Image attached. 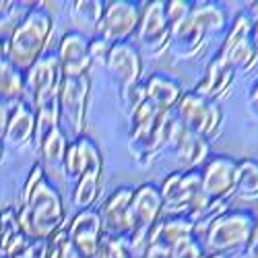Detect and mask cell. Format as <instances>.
Returning <instances> with one entry per match:
<instances>
[{
    "mask_svg": "<svg viewBox=\"0 0 258 258\" xmlns=\"http://www.w3.org/2000/svg\"><path fill=\"white\" fill-rule=\"evenodd\" d=\"M48 258H83L77 248L73 246L71 238L67 229H60L54 238L50 240V252H48Z\"/></svg>",
    "mask_w": 258,
    "mask_h": 258,
    "instance_id": "obj_30",
    "label": "cell"
},
{
    "mask_svg": "<svg viewBox=\"0 0 258 258\" xmlns=\"http://www.w3.org/2000/svg\"><path fill=\"white\" fill-rule=\"evenodd\" d=\"M67 233L83 258H95L99 242L103 238V223L99 211L95 209L79 211L73 217L71 225L67 227Z\"/></svg>",
    "mask_w": 258,
    "mask_h": 258,
    "instance_id": "obj_14",
    "label": "cell"
},
{
    "mask_svg": "<svg viewBox=\"0 0 258 258\" xmlns=\"http://www.w3.org/2000/svg\"><path fill=\"white\" fill-rule=\"evenodd\" d=\"M13 9H15V3H11V0H0V19H5Z\"/></svg>",
    "mask_w": 258,
    "mask_h": 258,
    "instance_id": "obj_41",
    "label": "cell"
},
{
    "mask_svg": "<svg viewBox=\"0 0 258 258\" xmlns=\"http://www.w3.org/2000/svg\"><path fill=\"white\" fill-rule=\"evenodd\" d=\"M250 37H252V46H254V50H256V54H258V21H256V23H252V33H250Z\"/></svg>",
    "mask_w": 258,
    "mask_h": 258,
    "instance_id": "obj_42",
    "label": "cell"
},
{
    "mask_svg": "<svg viewBox=\"0 0 258 258\" xmlns=\"http://www.w3.org/2000/svg\"><path fill=\"white\" fill-rule=\"evenodd\" d=\"M110 48L112 44L105 41L97 35L89 37V56H91V62H97L101 67H105V60H107V54H110Z\"/></svg>",
    "mask_w": 258,
    "mask_h": 258,
    "instance_id": "obj_35",
    "label": "cell"
},
{
    "mask_svg": "<svg viewBox=\"0 0 258 258\" xmlns=\"http://www.w3.org/2000/svg\"><path fill=\"white\" fill-rule=\"evenodd\" d=\"M174 153H176V165L180 171H190V169H201L209 155H211V147L209 141H205L199 135H192L188 131H180V135L174 141Z\"/></svg>",
    "mask_w": 258,
    "mask_h": 258,
    "instance_id": "obj_18",
    "label": "cell"
},
{
    "mask_svg": "<svg viewBox=\"0 0 258 258\" xmlns=\"http://www.w3.org/2000/svg\"><path fill=\"white\" fill-rule=\"evenodd\" d=\"M252 21L250 17L240 11L233 17L231 25H227L223 44L217 52V56L227 62L233 71H250L256 67L258 62V54L252 46Z\"/></svg>",
    "mask_w": 258,
    "mask_h": 258,
    "instance_id": "obj_7",
    "label": "cell"
},
{
    "mask_svg": "<svg viewBox=\"0 0 258 258\" xmlns=\"http://www.w3.org/2000/svg\"><path fill=\"white\" fill-rule=\"evenodd\" d=\"M174 112L184 126V131L199 135L205 141H211L219 133L223 124V110L217 101H211L197 91H186L182 93L180 101L176 103Z\"/></svg>",
    "mask_w": 258,
    "mask_h": 258,
    "instance_id": "obj_6",
    "label": "cell"
},
{
    "mask_svg": "<svg viewBox=\"0 0 258 258\" xmlns=\"http://www.w3.org/2000/svg\"><path fill=\"white\" fill-rule=\"evenodd\" d=\"M54 29L52 15L35 5L27 11V15L13 27L7 37V58L15 64L19 71L27 73L33 64L46 54L48 41Z\"/></svg>",
    "mask_w": 258,
    "mask_h": 258,
    "instance_id": "obj_2",
    "label": "cell"
},
{
    "mask_svg": "<svg viewBox=\"0 0 258 258\" xmlns=\"http://www.w3.org/2000/svg\"><path fill=\"white\" fill-rule=\"evenodd\" d=\"M133 186H120L116 188L107 201L101 205L99 215L103 223V233L112 235V238H124L135 229V219H133Z\"/></svg>",
    "mask_w": 258,
    "mask_h": 258,
    "instance_id": "obj_11",
    "label": "cell"
},
{
    "mask_svg": "<svg viewBox=\"0 0 258 258\" xmlns=\"http://www.w3.org/2000/svg\"><path fill=\"white\" fill-rule=\"evenodd\" d=\"M256 217H258V215H256Z\"/></svg>",
    "mask_w": 258,
    "mask_h": 258,
    "instance_id": "obj_46",
    "label": "cell"
},
{
    "mask_svg": "<svg viewBox=\"0 0 258 258\" xmlns=\"http://www.w3.org/2000/svg\"><path fill=\"white\" fill-rule=\"evenodd\" d=\"M244 13L250 17L252 23H256V21H258V3H248L246 9H244Z\"/></svg>",
    "mask_w": 258,
    "mask_h": 258,
    "instance_id": "obj_40",
    "label": "cell"
},
{
    "mask_svg": "<svg viewBox=\"0 0 258 258\" xmlns=\"http://www.w3.org/2000/svg\"><path fill=\"white\" fill-rule=\"evenodd\" d=\"M233 192H238L244 199H258V159L246 157L238 161Z\"/></svg>",
    "mask_w": 258,
    "mask_h": 258,
    "instance_id": "obj_28",
    "label": "cell"
},
{
    "mask_svg": "<svg viewBox=\"0 0 258 258\" xmlns=\"http://www.w3.org/2000/svg\"><path fill=\"white\" fill-rule=\"evenodd\" d=\"M131 207H133L135 229L137 227L151 229L163 217V199H161L159 186L153 182H145V184L137 186Z\"/></svg>",
    "mask_w": 258,
    "mask_h": 258,
    "instance_id": "obj_17",
    "label": "cell"
},
{
    "mask_svg": "<svg viewBox=\"0 0 258 258\" xmlns=\"http://www.w3.org/2000/svg\"><path fill=\"white\" fill-rule=\"evenodd\" d=\"M145 258H171V246L155 231V225L149 233V246Z\"/></svg>",
    "mask_w": 258,
    "mask_h": 258,
    "instance_id": "obj_34",
    "label": "cell"
},
{
    "mask_svg": "<svg viewBox=\"0 0 258 258\" xmlns=\"http://www.w3.org/2000/svg\"><path fill=\"white\" fill-rule=\"evenodd\" d=\"M56 54L62 77H85L93 64L89 56V37L79 31L64 33Z\"/></svg>",
    "mask_w": 258,
    "mask_h": 258,
    "instance_id": "obj_15",
    "label": "cell"
},
{
    "mask_svg": "<svg viewBox=\"0 0 258 258\" xmlns=\"http://www.w3.org/2000/svg\"><path fill=\"white\" fill-rule=\"evenodd\" d=\"M95 258H128L124 240L122 238H112V235H105L103 233Z\"/></svg>",
    "mask_w": 258,
    "mask_h": 258,
    "instance_id": "obj_32",
    "label": "cell"
},
{
    "mask_svg": "<svg viewBox=\"0 0 258 258\" xmlns=\"http://www.w3.org/2000/svg\"><path fill=\"white\" fill-rule=\"evenodd\" d=\"M3 151H5V145H3V141H0V157H3Z\"/></svg>",
    "mask_w": 258,
    "mask_h": 258,
    "instance_id": "obj_45",
    "label": "cell"
},
{
    "mask_svg": "<svg viewBox=\"0 0 258 258\" xmlns=\"http://www.w3.org/2000/svg\"><path fill=\"white\" fill-rule=\"evenodd\" d=\"M33 135H35V110L29 101L23 99L11 107L3 141L11 147H23L29 141H33Z\"/></svg>",
    "mask_w": 258,
    "mask_h": 258,
    "instance_id": "obj_19",
    "label": "cell"
},
{
    "mask_svg": "<svg viewBox=\"0 0 258 258\" xmlns=\"http://www.w3.org/2000/svg\"><path fill=\"white\" fill-rule=\"evenodd\" d=\"M141 11L143 3H137V0H110L105 3L95 35L110 44L131 39V35H135L139 27Z\"/></svg>",
    "mask_w": 258,
    "mask_h": 258,
    "instance_id": "obj_9",
    "label": "cell"
},
{
    "mask_svg": "<svg viewBox=\"0 0 258 258\" xmlns=\"http://www.w3.org/2000/svg\"><path fill=\"white\" fill-rule=\"evenodd\" d=\"M246 258H258V221L252 229V235H250V240L246 244Z\"/></svg>",
    "mask_w": 258,
    "mask_h": 258,
    "instance_id": "obj_38",
    "label": "cell"
},
{
    "mask_svg": "<svg viewBox=\"0 0 258 258\" xmlns=\"http://www.w3.org/2000/svg\"><path fill=\"white\" fill-rule=\"evenodd\" d=\"M120 95H122V105H124V110H126V114H131L135 107L147 97V87H145V81L141 83H135V85H131V87H126V89H122L120 91Z\"/></svg>",
    "mask_w": 258,
    "mask_h": 258,
    "instance_id": "obj_33",
    "label": "cell"
},
{
    "mask_svg": "<svg viewBox=\"0 0 258 258\" xmlns=\"http://www.w3.org/2000/svg\"><path fill=\"white\" fill-rule=\"evenodd\" d=\"M21 231L29 242L52 240L64 223V203L46 169L35 163L23 186V205L17 211Z\"/></svg>",
    "mask_w": 258,
    "mask_h": 258,
    "instance_id": "obj_1",
    "label": "cell"
},
{
    "mask_svg": "<svg viewBox=\"0 0 258 258\" xmlns=\"http://www.w3.org/2000/svg\"><path fill=\"white\" fill-rule=\"evenodd\" d=\"M27 77V91L31 97L33 110L44 101L58 95V85H60V60L56 52H46L33 67L25 73Z\"/></svg>",
    "mask_w": 258,
    "mask_h": 258,
    "instance_id": "obj_12",
    "label": "cell"
},
{
    "mask_svg": "<svg viewBox=\"0 0 258 258\" xmlns=\"http://www.w3.org/2000/svg\"><path fill=\"white\" fill-rule=\"evenodd\" d=\"M27 93V77L5 56L0 58V103L15 105Z\"/></svg>",
    "mask_w": 258,
    "mask_h": 258,
    "instance_id": "obj_22",
    "label": "cell"
},
{
    "mask_svg": "<svg viewBox=\"0 0 258 258\" xmlns=\"http://www.w3.org/2000/svg\"><path fill=\"white\" fill-rule=\"evenodd\" d=\"M227 29V11L221 3H195L190 17L171 29V44L178 56L195 58L211 33Z\"/></svg>",
    "mask_w": 258,
    "mask_h": 258,
    "instance_id": "obj_3",
    "label": "cell"
},
{
    "mask_svg": "<svg viewBox=\"0 0 258 258\" xmlns=\"http://www.w3.org/2000/svg\"><path fill=\"white\" fill-rule=\"evenodd\" d=\"M233 77H235V71L229 67L227 62H223L219 56H215L209 60L207 69L201 77V81L197 83L195 91L211 101H217L221 95L227 93L229 85L233 83Z\"/></svg>",
    "mask_w": 258,
    "mask_h": 258,
    "instance_id": "obj_20",
    "label": "cell"
},
{
    "mask_svg": "<svg viewBox=\"0 0 258 258\" xmlns=\"http://www.w3.org/2000/svg\"><path fill=\"white\" fill-rule=\"evenodd\" d=\"M258 217L250 209H231L215 217L203 235L207 254H227L246 248Z\"/></svg>",
    "mask_w": 258,
    "mask_h": 258,
    "instance_id": "obj_4",
    "label": "cell"
},
{
    "mask_svg": "<svg viewBox=\"0 0 258 258\" xmlns=\"http://www.w3.org/2000/svg\"><path fill=\"white\" fill-rule=\"evenodd\" d=\"M93 163H103V157L97 143L91 137L83 135L75 141H69L67 151H64V159H62L64 178L69 182H77Z\"/></svg>",
    "mask_w": 258,
    "mask_h": 258,
    "instance_id": "obj_16",
    "label": "cell"
},
{
    "mask_svg": "<svg viewBox=\"0 0 258 258\" xmlns=\"http://www.w3.org/2000/svg\"><path fill=\"white\" fill-rule=\"evenodd\" d=\"M145 87H147V99L151 101L159 112L174 110L184 93L180 81L169 75H163V73H153L145 81Z\"/></svg>",
    "mask_w": 258,
    "mask_h": 258,
    "instance_id": "obj_21",
    "label": "cell"
},
{
    "mask_svg": "<svg viewBox=\"0 0 258 258\" xmlns=\"http://www.w3.org/2000/svg\"><path fill=\"white\" fill-rule=\"evenodd\" d=\"M103 9H105L103 0H77V3H71L69 15L77 27L75 31L87 35V37H93L97 33Z\"/></svg>",
    "mask_w": 258,
    "mask_h": 258,
    "instance_id": "obj_24",
    "label": "cell"
},
{
    "mask_svg": "<svg viewBox=\"0 0 258 258\" xmlns=\"http://www.w3.org/2000/svg\"><path fill=\"white\" fill-rule=\"evenodd\" d=\"M50 252V240H37V242H29V246L15 254L13 258H48Z\"/></svg>",
    "mask_w": 258,
    "mask_h": 258,
    "instance_id": "obj_36",
    "label": "cell"
},
{
    "mask_svg": "<svg viewBox=\"0 0 258 258\" xmlns=\"http://www.w3.org/2000/svg\"><path fill=\"white\" fill-rule=\"evenodd\" d=\"M9 114H11V110H9V105H5V103H0V141H3V135H5V131H7V122H9Z\"/></svg>",
    "mask_w": 258,
    "mask_h": 258,
    "instance_id": "obj_39",
    "label": "cell"
},
{
    "mask_svg": "<svg viewBox=\"0 0 258 258\" xmlns=\"http://www.w3.org/2000/svg\"><path fill=\"white\" fill-rule=\"evenodd\" d=\"M205 256L207 252L203 240H199L197 235H188V238L171 246V258H205Z\"/></svg>",
    "mask_w": 258,
    "mask_h": 258,
    "instance_id": "obj_29",
    "label": "cell"
},
{
    "mask_svg": "<svg viewBox=\"0 0 258 258\" xmlns=\"http://www.w3.org/2000/svg\"><path fill=\"white\" fill-rule=\"evenodd\" d=\"M7 56V37H0V58Z\"/></svg>",
    "mask_w": 258,
    "mask_h": 258,
    "instance_id": "obj_43",
    "label": "cell"
},
{
    "mask_svg": "<svg viewBox=\"0 0 258 258\" xmlns=\"http://www.w3.org/2000/svg\"><path fill=\"white\" fill-rule=\"evenodd\" d=\"M205 258H229L227 254H207Z\"/></svg>",
    "mask_w": 258,
    "mask_h": 258,
    "instance_id": "obj_44",
    "label": "cell"
},
{
    "mask_svg": "<svg viewBox=\"0 0 258 258\" xmlns=\"http://www.w3.org/2000/svg\"><path fill=\"white\" fill-rule=\"evenodd\" d=\"M155 231L169 246H174L176 242L188 238V235H195V221L186 217V215H163L155 223Z\"/></svg>",
    "mask_w": 258,
    "mask_h": 258,
    "instance_id": "obj_27",
    "label": "cell"
},
{
    "mask_svg": "<svg viewBox=\"0 0 258 258\" xmlns=\"http://www.w3.org/2000/svg\"><path fill=\"white\" fill-rule=\"evenodd\" d=\"M105 69L116 79L120 91L139 83L143 75V56L135 41L126 39V41L112 44L110 54H107V60H105Z\"/></svg>",
    "mask_w": 258,
    "mask_h": 258,
    "instance_id": "obj_13",
    "label": "cell"
},
{
    "mask_svg": "<svg viewBox=\"0 0 258 258\" xmlns=\"http://www.w3.org/2000/svg\"><path fill=\"white\" fill-rule=\"evenodd\" d=\"M27 246L29 240L19 227L17 211L13 207L5 209L0 213V252L5 254V258H13L15 254L23 252Z\"/></svg>",
    "mask_w": 258,
    "mask_h": 258,
    "instance_id": "obj_23",
    "label": "cell"
},
{
    "mask_svg": "<svg viewBox=\"0 0 258 258\" xmlns=\"http://www.w3.org/2000/svg\"><path fill=\"white\" fill-rule=\"evenodd\" d=\"M101 169L103 163H93L85 174L75 182V190H73V203L79 211L91 209L93 203L97 201L99 188H101Z\"/></svg>",
    "mask_w": 258,
    "mask_h": 258,
    "instance_id": "obj_25",
    "label": "cell"
},
{
    "mask_svg": "<svg viewBox=\"0 0 258 258\" xmlns=\"http://www.w3.org/2000/svg\"><path fill=\"white\" fill-rule=\"evenodd\" d=\"M248 110L254 118H258V79L252 83V87L248 89Z\"/></svg>",
    "mask_w": 258,
    "mask_h": 258,
    "instance_id": "obj_37",
    "label": "cell"
},
{
    "mask_svg": "<svg viewBox=\"0 0 258 258\" xmlns=\"http://www.w3.org/2000/svg\"><path fill=\"white\" fill-rule=\"evenodd\" d=\"M69 139L60 131V126L39 143L37 153H39V165L48 169H62V159H64V151H67Z\"/></svg>",
    "mask_w": 258,
    "mask_h": 258,
    "instance_id": "obj_26",
    "label": "cell"
},
{
    "mask_svg": "<svg viewBox=\"0 0 258 258\" xmlns=\"http://www.w3.org/2000/svg\"><path fill=\"white\" fill-rule=\"evenodd\" d=\"M192 7H195V3H190V0H167L165 3V15H167L171 29L178 27L180 23H184V21L190 17Z\"/></svg>",
    "mask_w": 258,
    "mask_h": 258,
    "instance_id": "obj_31",
    "label": "cell"
},
{
    "mask_svg": "<svg viewBox=\"0 0 258 258\" xmlns=\"http://www.w3.org/2000/svg\"><path fill=\"white\" fill-rule=\"evenodd\" d=\"M137 37V48L159 56L163 50L169 48L171 44V25L165 15V3L163 0H153V3H145L141 11V21L135 31Z\"/></svg>",
    "mask_w": 258,
    "mask_h": 258,
    "instance_id": "obj_8",
    "label": "cell"
},
{
    "mask_svg": "<svg viewBox=\"0 0 258 258\" xmlns=\"http://www.w3.org/2000/svg\"><path fill=\"white\" fill-rule=\"evenodd\" d=\"M235 169H238V161L229 155H213L201 167L203 195L211 203H225L233 195Z\"/></svg>",
    "mask_w": 258,
    "mask_h": 258,
    "instance_id": "obj_10",
    "label": "cell"
},
{
    "mask_svg": "<svg viewBox=\"0 0 258 258\" xmlns=\"http://www.w3.org/2000/svg\"><path fill=\"white\" fill-rule=\"evenodd\" d=\"M89 101V75L60 77L58 85V112L60 131L67 139L75 141L85 135V114Z\"/></svg>",
    "mask_w": 258,
    "mask_h": 258,
    "instance_id": "obj_5",
    "label": "cell"
}]
</instances>
